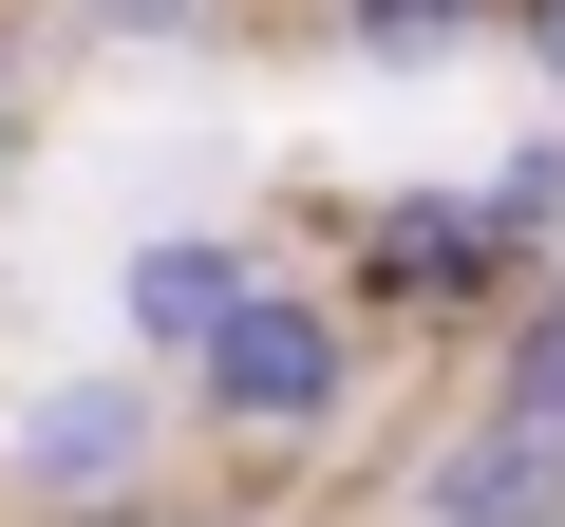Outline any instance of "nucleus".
Returning a JSON list of instances; mask_svg holds the SVG:
<instances>
[{
    "label": "nucleus",
    "instance_id": "1",
    "mask_svg": "<svg viewBox=\"0 0 565 527\" xmlns=\"http://www.w3.org/2000/svg\"><path fill=\"white\" fill-rule=\"evenodd\" d=\"M170 396H189V452H226V471H302V452H340L359 433V396H377V321L340 302V283H264L170 358Z\"/></svg>",
    "mask_w": 565,
    "mask_h": 527
},
{
    "label": "nucleus",
    "instance_id": "2",
    "mask_svg": "<svg viewBox=\"0 0 565 527\" xmlns=\"http://www.w3.org/2000/svg\"><path fill=\"white\" fill-rule=\"evenodd\" d=\"M189 471V396L151 358H57L0 396V527H95V508H151Z\"/></svg>",
    "mask_w": 565,
    "mask_h": 527
},
{
    "label": "nucleus",
    "instance_id": "3",
    "mask_svg": "<svg viewBox=\"0 0 565 527\" xmlns=\"http://www.w3.org/2000/svg\"><path fill=\"white\" fill-rule=\"evenodd\" d=\"M509 283H527V245L490 226V189H471V170L377 189V207L340 226V302H359L377 340H490V321H509Z\"/></svg>",
    "mask_w": 565,
    "mask_h": 527
},
{
    "label": "nucleus",
    "instance_id": "4",
    "mask_svg": "<svg viewBox=\"0 0 565 527\" xmlns=\"http://www.w3.org/2000/svg\"><path fill=\"white\" fill-rule=\"evenodd\" d=\"M396 527H565V415L452 396V415L396 452Z\"/></svg>",
    "mask_w": 565,
    "mask_h": 527
},
{
    "label": "nucleus",
    "instance_id": "5",
    "mask_svg": "<svg viewBox=\"0 0 565 527\" xmlns=\"http://www.w3.org/2000/svg\"><path fill=\"white\" fill-rule=\"evenodd\" d=\"M245 283H264V245H245V226H132V264H114V358H151V377H170Z\"/></svg>",
    "mask_w": 565,
    "mask_h": 527
},
{
    "label": "nucleus",
    "instance_id": "6",
    "mask_svg": "<svg viewBox=\"0 0 565 527\" xmlns=\"http://www.w3.org/2000/svg\"><path fill=\"white\" fill-rule=\"evenodd\" d=\"M321 39H340L359 76H452V57L509 39V0H321Z\"/></svg>",
    "mask_w": 565,
    "mask_h": 527
},
{
    "label": "nucleus",
    "instance_id": "7",
    "mask_svg": "<svg viewBox=\"0 0 565 527\" xmlns=\"http://www.w3.org/2000/svg\"><path fill=\"white\" fill-rule=\"evenodd\" d=\"M471 396H509V415H565V264H527V283H509V321L471 340Z\"/></svg>",
    "mask_w": 565,
    "mask_h": 527
},
{
    "label": "nucleus",
    "instance_id": "8",
    "mask_svg": "<svg viewBox=\"0 0 565 527\" xmlns=\"http://www.w3.org/2000/svg\"><path fill=\"white\" fill-rule=\"evenodd\" d=\"M39 39H76V57H207V39H245V0H39Z\"/></svg>",
    "mask_w": 565,
    "mask_h": 527
},
{
    "label": "nucleus",
    "instance_id": "9",
    "mask_svg": "<svg viewBox=\"0 0 565 527\" xmlns=\"http://www.w3.org/2000/svg\"><path fill=\"white\" fill-rule=\"evenodd\" d=\"M471 189H490V226H509L527 264H565V114H546V132H509Z\"/></svg>",
    "mask_w": 565,
    "mask_h": 527
},
{
    "label": "nucleus",
    "instance_id": "10",
    "mask_svg": "<svg viewBox=\"0 0 565 527\" xmlns=\"http://www.w3.org/2000/svg\"><path fill=\"white\" fill-rule=\"evenodd\" d=\"M509 57H527V95L565 114V0H509Z\"/></svg>",
    "mask_w": 565,
    "mask_h": 527
},
{
    "label": "nucleus",
    "instance_id": "11",
    "mask_svg": "<svg viewBox=\"0 0 565 527\" xmlns=\"http://www.w3.org/2000/svg\"><path fill=\"white\" fill-rule=\"evenodd\" d=\"M20 151H39V57L0 39V189H20Z\"/></svg>",
    "mask_w": 565,
    "mask_h": 527
},
{
    "label": "nucleus",
    "instance_id": "12",
    "mask_svg": "<svg viewBox=\"0 0 565 527\" xmlns=\"http://www.w3.org/2000/svg\"><path fill=\"white\" fill-rule=\"evenodd\" d=\"M95 527H189V490H151V508H95Z\"/></svg>",
    "mask_w": 565,
    "mask_h": 527
}]
</instances>
